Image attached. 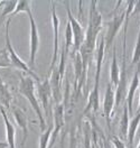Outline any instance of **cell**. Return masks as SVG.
<instances>
[{
    "label": "cell",
    "instance_id": "1",
    "mask_svg": "<svg viewBox=\"0 0 140 148\" xmlns=\"http://www.w3.org/2000/svg\"><path fill=\"white\" fill-rule=\"evenodd\" d=\"M95 57H96V72H95V77H94V85L92 91L89 95V101L87 106L85 108V113L93 111L94 113L99 110L100 107V77H101V70H102L103 60H104V53H105V38L104 36H101V39L99 42V45H96L95 49Z\"/></svg>",
    "mask_w": 140,
    "mask_h": 148
},
{
    "label": "cell",
    "instance_id": "2",
    "mask_svg": "<svg viewBox=\"0 0 140 148\" xmlns=\"http://www.w3.org/2000/svg\"><path fill=\"white\" fill-rule=\"evenodd\" d=\"M19 92L29 101L31 108L34 109L36 116H37L38 121H39V127H40L42 131L44 132L46 129V120L44 117V111L40 107L38 98L35 94V81L31 76H29V75H21L20 76Z\"/></svg>",
    "mask_w": 140,
    "mask_h": 148
},
{
    "label": "cell",
    "instance_id": "3",
    "mask_svg": "<svg viewBox=\"0 0 140 148\" xmlns=\"http://www.w3.org/2000/svg\"><path fill=\"white\" fill-rule=\"evenodd\" d=\"M9 25H10V20H7V23H6L5 38H6V52H7V55L9 56L10 64L12 65V66H15L19 71L26 73V75L31 76V77L36 81V83H37V82H40L39 76L29 67V65H27L26 62H24V61L20 58V56L17 54V52L15 51V48L11 45V39H10V35H9Z\"/></svg>",
    "mask_w": 140,
    "mask_h": 148
},
{
    "label": "cell",
    "instance_id": "4",
    "mask_svg": "<svg viewBox=\"0 0 140 148\" xmlns=\"http://www.w3.org/2000/svg\"><path fill=\"white\" fill-rule=\"evenodd\" d=\"M37 95L38 101L42 104V109L44 110V114L47 118H49L53 112V107H52L53 93H52L49 77H46L44 81L37 82Z\"/></svg>",
    "mask_w": 140,
    "mask_h": 148
},
{
    "label": "cell",
    "instance_id": "5",
    "mask_svg": "<svg viewBox=\"0 0 140 148\" xmlns=\"http://www.w3.org/2000/svg\"><path fill=\"white\" fill-rule=\"evenodd\" d=\"M64 6L66 8V12H67V17H68V23L71 25V29H72V33H73V39H74V43H73V46H74V52H79L80 48L82 46L84 42V38H85V32H84V28L82 26V24L75 18L73 16V14L71 12V8H70V2L68 1H63Z\"/></svg>",
    "mask_w": 140,
    "mask_h": 148
},
{
    "label": "cell",
    "instance_id": "6",
    "mask_svg": "<svg viewBox=\"0 0 140 148\" xmlns=\"http://www.w3.org/2000/svg\"><path fill=\"white\" fill-rule=\"evenodd\" d=\"M53 118H54V122H53V131H52V135H51V140H49V145H48V148H51L55 140L58 137V134L59 131L62 130V127L64 126L65 123V107H64V103L63 102H58V103H55V107L53 109Z\"/></svg>",
    "mask_w": 140,
    "mask_h": 148
},
{
    "label": "cell",
    "instance_id": "7",
    "mask_svg": "<svg viewBox=\"0 0 140 148\" xmlns=\"http://www.w3.org/2000/svg\"><path fill=\"white\" fill-rule=\"evenodd\" d=\"M126 18V10L121 11L120 14H115L112 17L111 21L108 24V30H107V35L104 36L105 38V49L108 51L110 46L113 44V40L115 36L118 35L119 30L121 29V26Z\"/></svg>",
    "mask_w": 140,
    "mask_h": 148
},
{
    "label": "cell",
    "instance_id": "8",
    "mask_svg": "<svg viewBox=\"0 0 140 148\" xmlns=\"http://www.w3.org/2000/svg\"><path fill=\"white\" fill-rule=\"evenodd\" d=\"M29 23H30V42H29V65L34 66L36 62V55H37L38 48H39V33L36 25V21L34 19L33 12L27 14Z\"/></svg>",
    "mask_w": 140,
    "mask_h": 148
},
{
    "label": "cell",
    "instance_id": "9",
    "mask_svg": "<svg viewBox=\"0 0 140 148\" xmlns=\"http://www.w3.org/2000/svg\"><path fill=\"white\" fill-rule=\"evenodd\" d=\"M51 17H52V27H53V34H54V49H53V58L51 63V69H54L58 60V52H59V44H58V38H59V19L56 14V2L51 1Z\"/></svg>",
    "mask_w": 140,
    "mask_h": 148
},
{
    "label": "cell",
    "instance_id": "10",
    "mask_svg": "<svg viewBox=\"0 0 140 148\" xmlns=\"http://www.w3.org/2000/svg\"><path fill=\"white\" fill-rule=\"evenodd\" d=\"M114 103H115V93L112 84L109 82L107 84V90H105L104 100H103V116L107 120V125L109 128L111 127V118L112 112L114 110Z\"/></svg>",
    "mask_w": 140,
    "mask_h": 148
},
{
    "label": "cell",
    "instance_id": "11",
    "mask_svg": "<svg viewBox=\"0 0 140 148\" xmlns=\"http://www.w3.org/2000/svg\"><path fill=\"white\" fill-rule=\"evenodd\" d=\"M127 70H126V57H122V69H121V73H120V80H119V83L117 85V91H115V108H118L120 104H121L124 98H126V93H127Z\"/></svg>",
    "mask_w": 140,
    "mask_h": 148
},
{
    "label": "cell",
    "instance_id": "12",
    "mask_svg": "<svg viewBox=\"0 0 140 148\" xmlns=\"http://www.w3.org/2000/svg\"><path fill=\"white\" fill-rule=\"evenodd\" d=\"M98 1L93 0L90 2V9H89V24L87 28L93 29L95 32H101L102 29V16L98 9Z\"/></svg>",
    "mask_w": 140,
    "mask_h": 148
},
{
    "label": "cell",
    "instance_id": "13",
    "mask_svg": "<svg viewBox=\"0 0 140 148\" xmlns=\"http://www.w3.org/2000/svg\"><path fill=\"white\" fill-rule=\"evenodd\" d=\"M11 113L14 116V119L17 122V125L19 126V128L23 131V141H21V145L24 146L26 140L28 137V119H27V114L26 112L23 110L21 108L18 107H15L11 109Z\"/></svg>",
    "mask_w": 140,
    "mask_h": 148
},
{
    "label": "cell",
    "instance_id": "14",
    "mask_svg": "<svg viewBox=\"0 0 140 148\" xmlns=\"http://www.w3.org/2000/svg\"><path fill=\"white\" fill-rule=\"evenodd\" d=\"M139 70H140V64H138V70L137 72L135 73L133 77H132V81L130 83V86L128 88V91H127V95H126V106L129 110V114L132 116V112H133V99H135V94L136 91L138 90L140 85V77H139Z\"/></svg>",
    "mask_w": 140,
    "mask_h": 148
},
{
    "label": "cell",
    "instance_id": "15",
    "mask_svg": "<svg viewBox=\"0 0 140 148\" xmlns=\"http://www.w3.org/2000/svg\"><path fill=\"white\" fill-rule=\"evenodd\" d=\"M0 113L2 116L3 123H5V130H6V143L8 144V148H16V129L14 125L8 119L6 109H3L0 106Z\"/></svg>",
    "mask_w": 140,
    "mask_h": 148
},
{
    "label": "cell",
    "instance_id": "16",
    "mask_svg": "<svg viewBox=\"0 0 140 148\" xmlns=\"http://www.w3.org/2000/svg\"><path fill=\"white\" fill-rule=\"evenodd\" d=\"M11 102H12V94L10 92L9 86L0 77V106L3 109L9 110L11 109Z\"/></svg>",
    "mask_w": 140,
    "mask_h": 148
},
{
    "label": "cell",
    "instance_id": "17",
    "mask_svg": "<svg viewBox=\"0 0 140 148\" xmlns=\"http://www.w3.org/2000/svg\"><path fill=\"white\" fill-rule=\"evenodd\" d=\"M120 73H121V70H120L119 64H118V60H117V55H115V48H114L113 49V55H112L111 66H110V83L112 84L113 89L117 88V85L119 83Z\"/></svg>",
    "mask_w": 140,
    "mask_h": 148
},
{
    "label": "cell",
    "instance_id": "18",
    "mask_svg": "<svg viewBox=\"0 0 140 148\" xmlns=\"http://www.w3.org/2000/svg\"><path fill=\"white\" fill-rule=\"evenodd\" d=\"M140 123V112H137V114L131 119L130 123H129V128H128V134H127V138H128V143H129V147L132 148L133 145V139L136 136L137 129L139 127Z\"/></svg>",
    "mask_w": 140,
    "mask_h": 148
},
{
    "label": "cell",
    "instance_id": "19",
    "mask_svg": "<svg viewBox=\"0 0 140 148\" xmlns=\"http://www.w3.org/2000/svg\"><path fill=\"white\" fill-rule=\"evenodd\" d=\"M130 114H129V110L127 108V106L124 104L123 107V113H122V117L120 119V135L121 137H127V134H128V128H129V123H130Z\"/></svg>",
    "mask_w": 140,
    "mask_h": 148
},
{
    "label": "cell",
    "instance_id": "20",
    "mask_svg": "<svg viewBox=\"0 0 140 148\" xmlns=\"http://www.w3.org/2000/svg\"><path fill=\"white\" fill-rule=\"evenodd\" d=\"M19 12H26V14H29V12H31V1H29V0H23V1H18V3H17V7H16V9L15 11L12 12V15L8 17V20L11 21V19L14 18L17 14Z\"/></svg>",
    "mask_w": 140,
    "mask_h": 148
},
{
    "label": "cell",
    "instance_id": "21",
    "mask_svg": "<svg viewBox=\"0 0 140 148\" xmlns=\"http://www.w3.org/2000/svg\"><path fill=\"white\" fill-rule=\"evenodd\" d=\"M17 3H18V1H6L5 2V7H3L1 16H0V25L2 24V21L6 19L7 16L10 17L12 15V12L15 11L16 7H17Z\"/></svg>",
    "mask_w": 140,
    "mask_h": 148
},
{
    "label": "cell",
    "instance_id": "22",
    "mask_svg": "<svg viewBox=\"0 0 140 148\" xmlns=\"http://www.w3.org/2000/svg\"><path fill=\"white\" fill-rule=\"evenodd\" d=\"M73 43H74L73 33H72L70 23H67V24H66V28H65V47H64L65 54H68V53H70V47L73 45Z\"/></svg>",
    "mask_w": 140,
    "mask_h": 148
},
{
    "label": "cell",
    "instance_id": "23",
    "mask_svg": "<svg viewBox=\"0 0 140 148\" xmlns=\"http://www.w3.org/2000/svg\"><path fill=\"white\" fill-rule=\"evenodd\" d=\"M51 135H52V127H48L40 136L39 138V147L38 148H48L49 140H51Z\"/></svg>",
    "mask_w": 140,
    "mask_h": 148
},
{
    "label": "cell",
    "instance_id": "24",
    "mask_svg": "<svg viewBox=\"0 0 140 148\" xmlns=\"http://www.w3.org/2000/svg\"><path fill=\"white\" fill-rule=\"evenodd\" d=\"M132 64H140V28L138 32V36H137L133 56H132Z\"/></svg>",
    "mask_w": 140,
    "mask_h": 148
},
{
    "label": "cell",
    "instance_id": "25",
    "mask_svg": "<svg viewBox=\"0 0 140 148\" xmlns=\"http://www.w3.org/2000/svg\"><path fill=\"white\" fill-rule=\"evenodd\" d=\"M110 141L114 146V148H126L123 140L121 138H119L118 136H110Z\"/></svg>",
    "mask_w": 140,
    "mask_h": 148
},
{
    "label": "cell",
    "instance_id": "26",
    "mask_svg": "<svg viewBox=\"0 0 140 148\" xmlns=\"http://www.w3.org/2000/svg\"><path fill=\"white\" fill-rule=\"evenodd\" d=\"M140 11V1H135V8L132 14H138Z\"/></svg>",
    "mask_w": 140,
    "mask_h": 148
},
{
    "label": "cell",
    "instance_id": "27",
    "mask_svg": "<svg viewBox=\"0 0 140 148\" xmlns=\"http://www.w3.org/2000/svg\"><path fill=\"white\" fill-rule=\"evenodd\" d=\"M10 63H8L7 61H3V60H0V67H9Z\"/></svg>",
    "mask_w": 140,
    "mask_h": 148
},
{
    "label": "cell",
    "instance_id": "28",
    "mask_svg": "<svg viewBox=\"0 0 140 148\" xmlns=\"http://www.w3.org/2000/svg\"><path fill=\"white\" fill-rule=\"evenodd\" d=\"M8 147V144L5 143V141H0V148H7Z\"/></svg>",
    "mask_w": 140,
    "mask_h": 148
},
{
    "label": "cell",
    "instance_id": "29",
    "mask_svg": "<svg viewBox=\"0 0 140 148\" xmlns=\"http://www.w3.org/2000/svg\"><path fill=\"white\" fill-rule=\"evenodd\" d=\"M70 148H75V144H74V139L72 140V143H71V146H70Z\"/></svg>",
    "mask_w": 140,
    "mask_h": 148
},
{
    "label": "cell",
    "instance_id": "30",
    "mask_svg": "<svg viewBox=\"0 0 140 148\" xmlns=\"http://www.w3.org/2000/svg\"><path fill=\"white\" fill-rule=\"evenodd\" d=\"M139 77H140V70H139ZM137 112H140V98H139V107H138V111H137Z\"/></svg>",
    "mask_w": 140,
    "mask_h": 148
},
{
    "label": "cell",
    "instance_id": "31",
    "mask_svg": "<svg viewBox=\"0 0 140 148\" xmlns=\"http://www.w3.org/2000/svg\"><path fill=\"white\" fill-rule=\"evenodd\" d=\"M3 2H5V1H0V5H3Z\"/></svg>",
    "mask_w": 140,
    "mask_h": 148
},
{
    "label": "cell",
    "instance_id": "32",
    "mask_svg": "<svg viewBox=\"0 0 140 148\" xmlns=\"http://www.w3.org/2000/svg\"><path fill=\"white\" fill-rule=\"evenodd\" d=\"M137 148H140V141H139V144H138V146H137Z\"/></svg>",
    "mask_w": 140,
    "mask_h": 148
}]
</instances>
